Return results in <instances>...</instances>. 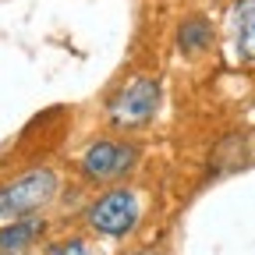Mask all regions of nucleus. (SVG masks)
Listing matches in <instances>:
<instances>
[{"instance_id": "f257e3e1", "label": "nucleus", "mask_w": 255, "mask_h": 255, "mask_svg": "<svg viewBox=\"0 0 255 255\" xmlns=\"http://www.w3.org/2000/svg\"><path fill=\"white\" fill-rule=\"evenodd\" d=\"M57 188H60V177L50 167H32V170L11 177L4 188H0V220H28V216H36L43 206L53 202Z\"/></svg>"}, {"instance_id": "7ed1b4c3", "label": "nucleus", "mask_w": 255, "mask_h": 255, "mask_svg": "<svg viewBox=\"0 0 255 255\" xmlns=\"http://www.w3.org/2000/svg\"><path fill=\"white\" fill-rule=\"evenodd\" d=\"M142 220V206H138V195L131 188H107L100 199H92L89 209H85V223L103 234V238H124L138 227Z\"/></svg>"}, {"instance_id": "20e7f679", "label": "nucleus", "mask_w": 255, "mask_h": 255, "mask_svg": "<svg viewBox=\"0 0 255 255\" xmlns=\"http://www.w3.org/2000/svg\"><path fill=\"white\" fill-rule=\"evenodd\" d=\"M138 156H142V149L135 142H124V138H96L82 152L78 170H82V177H89L96 184H114V181H121V177H128V174L135 170Z\"/></svg>"}, {"instance_id": "f03ea898", "label": "nucleus", "mask_w": 255, "mask_h": 255, "mask_svg": "<svg viewBox=\"0 0 255 255\" xmlns=\"http://www.w3.org/2000/svg\"><path fill=\"white\" fill-rule=\"evenodd\" d=\"M159 82L149 78V75H135L128 78L107 103V121L117 128V131H138L145 128L156 110H159Z\"/></svg>"}, {"instance_id": "39448f33", "label": "nucleus", "mask_w": 255, "mask_h": 255, "mask_svg": "<svg viewBox=\"0 0 255 255\" xmlns=\"http://www.w3.org/2000/svg\"><path fill=\"white\" fill-rule=\"evenodd\" d=\"M209 46H213V25H209V18L188 14V18L177 25V50H181L184 57H202Z\"/></svg>"}, {"instance_id": "423d86ee", "label": "nucleus", "mask_w": 255, "mask_h": 255, "mask_svg": "<svg viewBox=\"0 0 255 255\" xmlns=\"http://www.w3.org/2000/svg\"><path fill=\"white\" fill-rule=\"evenodd\" d=\"M46 231V223L39 216L28 220H11L4 231H0V255H21L32 241H39V234Z\"/></svg>"}, {"instance_id": "6e6552de", "label": "nucleus", "mask_w": 255, "mask_h": 255, "mask_svg": "<svg viewBox=\"0 0 255 255\" xmlns=\"http://www.w3.org/2000/svg\"><path fill=\"white\" fill-rule=\"evenodd\" d=\"M50 255H89V248H85L82 238H68V241H60L57 248H50Z\"/></svg>"}, {"instance_id": "0eeeda50", "label": "nucleus", "mask_w": 255, "mask_h": 255, "mask_svg": "<svg viewBox=\"0 0 255 255\" xmlns=\"http://www.w3.org/2000/svg\"><path fill=\"white\" fill-rule=\"evenodd\" d=\"M234 14V43L245 64H255V0H238L231 7Z\"/></svg>"}]
</instances>
